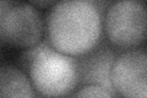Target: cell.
Here are the masks:
<instances>
[{"instance_id":"5","label":"cell","mask_w":147,"mask_h":98,"mask_svg":"<svg viewBox=\"0 0 147 98\" xmlns=\"http://www.w3.org/2000/svg\"><path fill=\"white\" fill-rule=\"evenodd\" d=\"M112 83L115 92L124 97H147V55L131 50L115 58L112 68Z\"/></svg>"},{"instance_id":"10","label":"cell","mask_w":147,"mask_h":98,"mask_svg":"<svg viewBox=\"0 0 147 98\" xmlns=\"http://www.w3.org/2000/svg\"><path fill=\"white\" fill-rule=\"evenodd\" d=\"M30 3L38 7H48L57 3V0H30Z\"/></svg>"},{"instance_id":"7","label":"cell","mask_w":147,"mask_h":98,"mask_svg":"<svg viewBox=\"0 0 147 98\" xmlns=\"http://www.w3.org/2000/svg\"><path fill=\"white\" fill-rule=\"evenodd\" d=\"M36 97L33 86L20 69L0 65V98Z\"/></svg>"},{"instance_id":"3","label":"cell","mask_w":147,"mask_h":98,"mask_svg":"<svg viewBox=\"0 0 147 98\" xmlns=\"http://www.w3.org/2000/svg\"><path fill=\"white\" fill-rule=\"evenodd\" d=\"M146 6L139 0H118L109 6L105 32L119 48H134L146 39Z\"/></svg>"},{"instance_id":"8","label":"cell","mask_w":147,"mask_h":98,"mask_svg":"<svg viewBox=\"0 0 147 98\" xmlns=\"http://www.w3.org/2000/svg\"><path fill=\"white\" fill-rule=\"evenodd\" d=\"M114 96H115V93H113L105 87L98 85H86L74 95V97H104V98H110Z\"/></svg>"},{"instance_id":"1","label":"cell","mask_w":147,"mask_h":98,"mask_svg":"<svg viewBox=\"0 0 147 98\" xmlns=\"http://www.w3.org/2000/svg\"><path fill=\"white\" fill-rule=\"evenodd\" d=\"M102 12L91 0H60L47 18L50 45L70 57L96 48L102 36Z\"/></svg>"},{"instance_id":"11","label":"cell","mask_w":147,"mask_h":98,"mask_svg":"<svg viewBox=\"0 0 147 98\" xmlns=\"http://www.w3.org/2000/svg\"><path fill=\"white\" fill-rule=\"evenodd\" d=\"M91 1L93 3L94 5L99 9V11H100V12H103V11H104V9L107 7V5L109 4L110 0H91Z\"/></svg>"},{"instance_id":"2","label":"cell","mask_w":147,"mask_h":98,"mask_svg":"<svg viewBox=\"0 0 147 98\" xmlns=\"http://www.w3.org/2000/svg\"><path fill=\"white\" fill-rule=\"evenodd\" d=\"M18 63L40 96H69L77 85L75 59L57 50L49 42L30 47Z\"/></svg>"},{"instance_id":"9","label":"cell","mask_w":147,"mask_h":98,"mask_svg":"<svg viewBox=\"0 0 147 98\" xmlns=\"http://www.w3.org/2000/svg\"><path fill=\"white\" fill-rule=\"evenodd\" d=\"M13 6V3L11 0H0V23H1L4 16L6 15V12Z\"/></svg>"},{"instance_id":"4","label":"cell","mask_w":147,"mask_h":98,"mask_svg":"<svg viewBox=\"0 0 147 98\" xmlns=\"http://www.w3.org/2000/svg\"><path fill=\"white\" fill-rule=\"evenodd\" d=\"M43 20L39 12L28 4L13 5L0 23V38L5 43L30 48L40 42Z\"/></svg>"},{"instance_id":"6","label":"cell","mask_w":147,"mask_h":98,"mask_svg":"<svg viewBox=\"0 0 147 98\" xmlns=\"http://www.w3.org/2000/svg\"><path fill=\"white\" fill-rule=\"evenodd\" d=\"M115 54L109 49H92L75 60L77 71V83L98 85L115 93L112 83V68L115 62Z\"/></svg>"}]
</instances>
